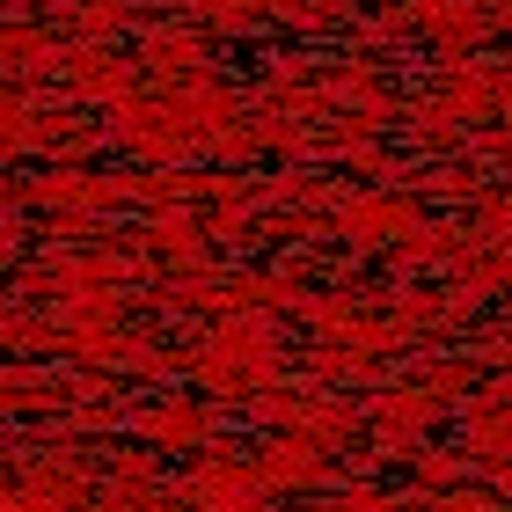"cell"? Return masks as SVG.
Listing matches in <instances>:
<instances>
[{
  "label": "cell",
  "instance_id": "1",
  "mask_svg": "<svg viewBox=\"0 0 512 512\" xmlns=\"http://www.w3.org/2000/svg\"><path fill=\"white\" fill-rule=\"evenodd\" d=\"M0 512H30V505H0Z\"/></svg>",
  "mask_w": 512,
  "mask_h": 512
}]
</instances>
